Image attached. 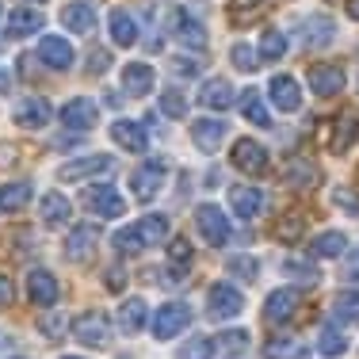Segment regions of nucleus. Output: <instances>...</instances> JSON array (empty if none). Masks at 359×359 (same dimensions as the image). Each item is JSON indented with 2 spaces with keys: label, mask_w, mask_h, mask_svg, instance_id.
Here are the masks:
<instances>
[{
  "label": "nucleus",
  "mask_w": 359,
  "mask_h": 359,
  "mask_svg": "<svg viewBox=\"0 0 359 359\" xmlns=\"http://www.w3.org/2000/svg\"><path fill=\"white\" fill-rule=\"evenodd\" d=\"M165 180H168V161L165 157H149L130 172V195L138 203H153L157 191L165 187Z\"/></svg>",
  "instance_id": "obj_1"
},
{
  "label": "nucleus",
  "mask_w": 359,
  "mask_h": 359,
  "mask_svg": "<svg viewBox=\"0 0 359 359\" xmlns=\"http://www.w3.org/2000/svg\"><path fill=\"white\" fill-rule=\"evenodd\" d=\"M195 229H199V237L207 245H215V249L229 245V237H233V226H229L226 210H222L218 203H199V207H195Z\"/></svg>",
  "instance_id": "obj_2"
},
{
  "label": "nucleus",
  "mask_w": 359,
  "mask_h": 359,
  "mask_svg": "<svg viewBox=\"0 0 359 359\" xmlns=\"http://www.w3.org/2000/svg\"><path fill=\"white\" fill-rule=\"evenodd\" d=\"M187 325H191V306L187 302H165V306H157V313L149 318V332L157 340H172L187 329Z\"/></svg>",
  "instance_id": "obj_3"
},
{
  "label": "nucleus",
  "mask_w": 359,
  "mask_h": 359,
  "mask_svg": "<svg viewBox=\"0 0 359 359\" xmlns=\"http://www.w3.org/2000/svg\"><path fill=\"white\" fill-rule=\"evenodd\" d=\"M96 249H100V226H92V222H81L65 233V260L69 264H81V268L92 264Z\"/></svg>",
  "instance_id": "obj_4"
},
{
  "label": "nucleus",
  "mask_w": 359,
  "mask_h": 359,
  "mask_svg": "<svg viewBox=\"0 0 359 359\" xmlns=\"http://www.w3.org/2000/svg\"><path fill=\"white\" fill-rule=\"evenodd\" d=\"M298 306H302V294H298V287H276L268 298H264V325H271V329L287 325L290 318H294Z\"/></svg>",
  "instance_id": "obj_5"
},
{
  "label": "nucleus",
  "mask_w": 359,
  "mask_h": 359,
  "mask_svg": "<svg viewBox=\"0 0 359 359\" xmlns=\"http://www.w3.org/2000/svg\"><path fill=\"white\" fill-rule=\"evenodd\" d=\"M241 310H245L241 287H233V283H215V287H210V294H207V313H210L215 321H233Z\"/></svg>",
  "instance_id": "obj_6"
},
{
  "label": "nucleus",
  "mask_w": 359,
  "mask_h": 359,
  "mask_svg": "<svg viewBox=\"0 0 359 359\" xmlns=\"http://www.w3.org/2000/svg\"><path fill=\"white\" fill-rule=\"evenodd\" d=\"M306 81H310V92H313L318 100H332V96H340V92H344L348 76H344V69H340V65L321 62V65H310Z\"/></svg>",
  "instance_id": "obj_7"
},
{
  "label": "nucleus",
  "mask_w": 359,
  "mask_h": 359,
  "mask_svg": "<svg viewBox=\"0 0 359 359\" xmlns=\"http://www.w3.org/2000/svg\"><path fill=\"white\" fill-rule=\"evenodd\" d=\"M57 118H62V126H65V130L84 134V130H92V126H96L100 107L92 104V100H84V96H73V100H65V107L57 111Z\"/></svg>",
  "instance_id": "obj_8"
},
{
  "label": "nucleus",
  "mask_w": 359,
  "mask_h": 359,
  "mask_svg": "<svg viewBox=\"0 0 359 359\" xmlns=\"http://www.w3.org/2000/svg\"><path fill=\"white\" fill-rule=\"evenodd\" d=\"M84 207H88V215H96V218H118L126 210V199L111 184H96V187H88V195H84Z\"/></svg>",
  "instance_id": "obj_9"
},
{
  "label": "nucleus",
  "mask_w": 359,
  "mask_h": 359,
  "mask_svg": "<svg viewBox=\"0 0 359 359\" xmlns=\"http://www.w3.org/2000/svg\"><path fill=\"white\" fill-rule=\"evenodd\" d=\"M229 161H233L241 172H249V176H264L268 172V149H264L256 138H241V142H233V153H229Z\"/></svg>",
  "instance_id": "obj_10"
},
{
  "label": "nucleus",
  "mask_w": 359,
  "mask_h": 359,
  "mask_svg": "<svg viewBox=\"0 0 359 359\" xmlns=\"http://www.w3.org/2000/svg\"><path fill=\"white\" fill-rule=\"evenodd\" d=\"M57 294H62V287H57L54 271L35 268V271L27 276V298H31V306H39V310H50V306L57 302Z\"/></svg>",
  "instance_id": "obj_11"
},
{
  "label": "nucleus",
  "mask_w": 359,
  "mask_h": 359,
  "mask_svg": "<svg viewBox=\"0 0 359 359\" xmlns=\"http://www.w3.org/2000/svg\"><path fill=\"white\" fill-rule=\"evenodd\" d=\"M298 35H302L306 50H325L337 39V23H332L329 15H306V20L298 23Z\"/></svg>",
  "instance_id": "obj_12"
},
{
  "label": "nucleus",
  "mask_w": 359,
  "mask_h": 359,
  "mask_svg": "<svg viewBox=\"0 0 359 359\" xmlns=\"http://www.w3.org/2000/svg\"><path fill=\"white\" fill-rule=\"evenodd\" d=\"M111 168H115V161H111L107 153H88V157L65 161L62 172H57V180H62V184H73V180H84L92 172H111Z\"/></svg>",
  "instance_id": "obj_13"
},
{
  "label": "nucleus",
  "mask_w": 359,
  "mask_h": 359,
  "mask_svg": "<svg viewBox=\"0 0 359 359\" xmlns=\"http://www.w3.org/2000/svg\"><path fill=\"white\" fill-rule=\"evenodd\" d=\"M229 138V126L222 123V118H195L191 123V142H195V149H203V153H218V145Z\"/></svg>",
  "instance_id": "obj_14"
},
{
  "label": "nucleus",
  "mask_w": 359,
  "mask_h": 359,
  "mask_svg": "<svg viewBox=\"0 0 359 359\" xmlns=\"http://www.w3.org/2000/svg\"><path fill=\"white\" fill-rule=\"evenodd\" d=\"M39 218H42V226H46V229H65V226H69V218H73V203L65 199L62 191H46V195H42V203H39Z\"/></svg>",
  "instance_id": "obj_15"
},
{
  "label": "nucleus",
  "mask_w": 359,
  "mask_h": 359,
  "mask_svg": "<svg viewBox=\"0 0 359 359\" xmlns=\"http://www.w3.org/2000/svg\"><path fill=\"white\" fill-rule=\"evenodd\" d=\"M50 104L42 96H27V100H20L12 111V118H15V126H23V130H42V126L50 123Z\"/></svg>",
  "instance_id": "obj_16"
},
{
  "label": "nucleus",
  "mask_w": 359,
  "mask_h": 359,
  "mask_svg": "<svg viewBox=\"0 0 359 359\" xmlns=\"http://www.w3.org/2000/svg\"><path fill=\"white\" fill-rule=\"evenodd\" d=\"M268 96H271V104H276L283 115H294L298 107H302V88H298V81L294 76H271V84H268Z\"/></svg>",
  "instance_id": "obj_17"
},
{
  "label": "nucleus",
  "mask_w": 359,
  "mask_h": 359,
  "mask_svg": "<svg viewBox=\"0 0 359 359\" xmlns=\"http://www.w3.org/2000/svg\"><path fill=\"white\" fill-rule=\"evenodd\" d=\"M359 142V115L355 111H340L332 118V134H329V149L332 153H348Z\"/></svg>",
  "instance_id": "obj_18"
},
{
  "label": "nucleus",
  "mask_w": 359,
  "mask_h": 359,
  "mask_svg": "<svg viewBox=\"0 0 359 359\" xmlns=\"http://www.w3.org/2000/svg\"><path fill=\"white\" fill-rule=\"evenodd\" d=\"M229 207H233L237 218L249 222L264 210V191L260 187H249V184H237V187H229Z\"/></svg>",
  "instance_id": "obj_19"
},
{
  "label": "nucleus",
  "mask_w": 359,
  "mask_h": 359,
  "mask_svg": "<svg viewBox=\"0 0 359 359\" xmlns=\"http://www.w3.org/2000/svg\"><path fill=\"white\" fill-rule=\"evenodd\" d=\"M31 195H35L31 180H8V184H0V210L15 215V210H23L31 203Z\"/></svg>",
  "instance_id": "obj_20"
},
{
  "label": "nucleus",
  "mask_w": 359,
  "mask_h": 359,
  "mask_svg": "<svg viewBox=\"0 0 359 359\" xmlns=\"http://www.w3.org/2000/svg\"><path fill=\"white\" fill-rule=\"evenodd\" d=\"M249 329H222L215 337V355L218 359H241L249 355Z\"/></svg>",
  "instance_id": "obj_21"
},
{
  "label": "nucleus",
  "mask_w": 359,
  "mask_h": 359,
  "mask_svg": "<svg viewBox=\"0 0 359 359\" xmlns=\"http://www.w3.org/2000/svg\"><path fill=\"white\" fill-rule=\"evenodd\" d=\"M73 337L81 340V344H88V348L107 344V318L104 313H84V318H76Z\"/></svg>",
  "instance_id": "obj_22"
},
{
  "label": "nucleus",
  "mask_w": 359,
  "mask_h": 359,
  "mask_svg": "<svg viewBox=\"0 0 359 359\" xmlns=\"http://www.w3.org/2000/svg\"><path fill=\"white\" fill-rule=\"evenodd\" d=\"M145 321H149V306H145V298L130 294L123 306H118V329H123L126 337L142 332V329H145Z\"/></svg>",
  "instance_id": "obj_23"
},
{
  "label": "nucleus",
  "mask_w": 359,
  "mask_h": 359,
  "mask_svg": "<svg viewBox=\"0 0 359 359\" xmlns=\"http://www.w3.org/2000/svg\"><path fill=\"white\" fill-rule=\"evenodd\" d=\"M39 57L50 65V69H69L73 65V46L62 35H46L39 42Z\"/></svg>",
  "instance_id": "obj_24"
},
{
  "label": "nucleus",
  "mask_w": 359,
  "mask_h": 359,
  "mask_svg": "<svg viewBox=\"0 0 359 359\" xmlns=\"http://www.w3.org/2000/svg\"><path fill=\"white\" fill-rule=\"evenodd\" d=\"M199 104L207 111H229V107H233V84L222 81V76L207 81V84H203V92H199Z\"/></svg>",
  "instance_id": "obj_25"
},
{
  "label": "nucleus",
  "mask_w": 359,
  "mask_h": 359,
  "mask_svg": "<svg viewBox=\"0 0 359 359\" xmlns=\"http://www.w3.org/2000/svg\"><path fill=\"white\" fill-rule=\"evenodd\" d=\"M39 27H42V12H35V8H15V12L4 20V35H8V39L35 35Z\"/></svg>",
  "instance_id": "obj_26"
},
{
  "label": "nucleus",
  "mask_w": 359,
  "mask_h": 359,
  "mask_svg": "<svg viewBox=\"0 0 359 359\" xmlns=\"http://www.w3.org/2000/svg\"><path fill=\"white\" fill-rule=\"evenodd\" d=\"M344 249H348V237L340 233V229H325V233H318L310 241V256H313V260H337Z\"/></svg>",
  "instance_id": "obj_27"
},
{
  "label": "nucleus",
  "mask_w": 359,
  "mask_h": 359,
  "mask_svg": "<svg viewBox=\"0 0 359 359\" xmlns=\"http://www.w3.org/2000/svg\"><path fill=\"white\" fill-rule=\"evenodd\" d=\"M111 138L118 142V149L126 153H145V145H149V138H145V130L138 123H126V118H118L115 126H111Z\"/></svg>",
  "instance_id": "obj_28"
},
{
  "label": "nucleus",
  "mask_w": 359,
  "mask_h": 359,
  "mask_svg": "<svg viewBox=\"0 0 359 359\" xmlns=\"http://www.w3.org/2000/svg\"><path fill=\"white\" fill-rule=\"evenodd\" d=\"M149 88H153V69H149V65H145V62H130V65H126V69H123V92H126V96L138 100Z\"/></svg>",
  "instance_id": "obj_29"
},
{
  "label": "nucleus",
  "mask_w": 359,
  "mask_h": 359,
  "mask_svg": "<svg viewBox=\"0 0 359 359\" xmlns=\"http://www.w3.org/2000/svg\"><path fill=\"white\" fill-rule=\"evenodd\" d=\"M62 23H65L69 31H76V35H84V31L96 27V8H92V4H81V0H76V4H65V8H62Z\"/></svg>",
  "instance_id": "obj_30"
},
{
  "label": "nucleus",
  "mask_w": 359,
  "mask_h": 359,
  "mask_svg": "<svg viewBox=\"0 0 359 359\" xmlns=\"http://www.w3.org/2000/svg\"><path fill=\"white\" fill-rule=\"evenodd\" d=\"M111 39H115L118 46H134V42H138V20H134L126 8H115V12H111Z\"/></svg>",
  "instance_id": "obj_31"
},
{
  "label": "nucleus",
  "mask_w": 359,
  "mask_h": 359,
  "mask_svg": "<svg viewBox=\"0 0 359 359\" xmlns=\"http://www.w3.org/2000/svg\"><path fill=\"white\" fill-rule=\"evenodd\" d=\"M176 39L184 42V46H191V50L207 46V31H203V23L191 20L187 12H176Z\"/></svg>",
  "instance_id": "obj_32"
},
{
  "label": "nucleus",
  "mask_w": 359,
  "mask_h": 359,
  "mask_svg": "<svg viewBox=\"0 0 359 359\" xmlns=\"http://www.w3.org/2000/svg\"><path fill=\"white\" fill-rule=\"evenodd\" d=\"M283 180H287L290 187H298V191H310V187L321 184V168L310 165V161H294V165L283 172Z\"/></svg>",
  "instance_id": "obj_33"
},
{
  "label": "nucleus",
  "mask_w": 359,
  "mask_h": 359,
  "mask_svg": "<svg viewBox=\"0 0 359 359\" xmlns=\"http://www.w3.org/2000/svg\"><path fill=\"white\" fill-rule=\"evenodd\" d=\"M344 352H348L344 329H340V325H321V332H318V355L332 359V355H344Z\"/></svg>",
  "instance_id": "obj_34"
},
{
  "label": "nucleus",
  "mask_w": 359,
  "mask_h": 359,
  "mask_svg": "<svg viewBox=\"0 0 359 359\" xmlns=\"http://www.w3.org/2000/svg\"><path fill=\"white\" fill-rule=\"evenodd\" d=\"M332 318L337 325H359V290H340L332 298Z\"/></svg>",
  "instance_id": "obj_35"
},
{
  "label": "nucleus",
  "mask_w": 359,
  "mask_h": 359,
  "mask_svg": "<svg viewBox=\"0 0 359 359\" xmlns=\"http://www.w3.org/2000/svg\"><path fill=\"white\" fill-rule=\"evenodd\" d=\"M264 4L268 0H229V23H237V27L256 23L264 15Z\"/></svg>",
  "instance_id": "obj_36"
},
{
  "label": "nucleus",
  "mask_w": 359,
  "mask_h": 359,
  "mask_svg": "<svg viewBox=\"0 0 359 359\" xmlns=\"http://www.w3.org/2000/svg\"><path fill=\"white\" fill-rule=\"evenodd\" d=\"M168 268H172L176 276H184V268H191V241H187L184 233L168 237Z\"/></svg>",
  "instance_id": "obj_37"
},
{
  "label": "nucleus",
  "mask_w": 359,
  "mask_h": 359,
  "mask_svg": "<svg viewBox=\"0 0 359 359\" xmlns=\"http://www.w3.org/2000/svg\"><path fill=\"white\" fill-rule=\"evenodd\" d=\"M241 115L249 118L252 126H271V115H268V107H264V100H260V92L249 88L241 96Z\"/></svg>",
  "instance_id": "obj_38"
},
{
  "label": "nucleus",
  "mask_w": 359,
  "mask_h": 359,
  "mask_svg": "<svg viewBox=\"0 0 359 359\" xmlns=\"http://www.w3.org/2000/svg\"><path fill=\"white\" fill-rule=\"evenodd\" d=\"M138 233L145 245H157V241H168V218L165 215H145L138 222Z\"/></svg>",
  "instance_id": "obj_39"
},
{
  "label": "nucleus",
  "mask_w": 359,
  "mask_h": 359,
  "mask_svg": "<svg viewBox=\"0 0 359 359\" xmlns=\"http://www.w3.org/2000/svg\"><path fill=\"white\" fill-rule=\"evenodd\" d=\"M287 54V35L283 31H264V39H260V57L264 62H279V57Z\"/></svg>",
  "instance_id": "obj_40"
},
{
  "label": "nucleus",
  "mask_w": 359,
  "mask_h": 359,
  "mask_svg": "<svg viewBox=\"0 0 359 359\" xmlns=\"http://www.w3.org/2000/svg\"><path fill=\"white\" fill-rule=\"evenodd\" d=\"M111 245H115L123 256H138L145 249V241H142V233H138V226H130V229H115V237H111Z\"/></svg>",
  "instance_id": "obj_41"
},
{
  "label": "nucleus",
  "mask_w": 359,
  "mask_h": 359,
  "mask_svg": "<svg viewBox=\"0 0 359 359\" xmlns=\"http://www.w3.org/2000/svg\"><path fill=\"white\" fill-rule=\"evenodd\" d=\"M226 271H229V276H237V279H249V283H252V279L260 276V260H256V256H233V260L226 264Z\"/></svg>",
  "instance_id": "obj_42"
},
{
  "label": "nucleus",
  "mask_w": 359,
  "mask_h": 359,
  "mask_svg": "<svg viewBox=\"0 0 359 359\" xmlns=\"http://www.w3.org/2000/svg\"><path fill=\"white\" fill-rule=\"evenodd\" d=\"M210 355H215V340L210 337H191L180 348V359H210Z\"/></svg>",
  "instance_id": "obj_43"
},
{
  "label": "nucleus",
  "mask_w": 359,
  "mask_h": 359,
  "mask_svg": "<svg viewBox=\"0 0 359 359\" xmlns=\"http://www.w3.org/2000/svg\"><path fill=\"white\" fill-rule=\"evenodd\" d=\"M229 57H233V65H237V69H241V73H252V69H256V65H260V62H264V57H260V54H256V50H252V46H245V42H237V46H233V50H229Z\"/></svg>",
  "instance_id": "obj_44"
},
{
  "label": "nucleus",
  "mask_w": 359,
  "mask_h": 359,
  "mask_svg": "<svg viewBox=\"0 0 359 359\" xmlns=\"http://www.w3.org/2000/svg\"><path fill=\"white\" fill-rule=\"evenodd\" d=\"M302 229H306V222L302 218H279L276 222V241H287V245H294L298 237H302Z\"/></svg>",
  "instance_id": "obj_45"
},
{
  "label": "nucleus",
  "mask_w": 359,
  "mask_h": 359,
  "mask_svg": "<svg viewBox=\"0 0 359 359\" xmlns=\"http://www.w3.org/2000/svg\"><path fill=\"white\" fill-rule=\"evenodd\" d=\"M264 355L268 359H302V355H310L306 348H298V344H290V340H271L268 348H264Z\"/></svg>",
  "instance_id": "obj_46"
},
{
  "label": "nucleus",
  "mask_w": 359,
  "mask_h": 359,
  "mask_svg": "<svg viewBox=\"0 0 359 359\" xmlns=\"http://www.w3.org/2000/svg\"><path fill=\"white\" fill-rule=\"evenodd\" d=\"M161 111H165L168 118H184L187 115V100L180 96L176 88H168V92H161Z\"/></svg>",
  "instance_id": "obj_47"
},
{
  "label": "nucleus",
  "mask_w": 359,
  "mask_h": 359,
  "mask_svg": "<svg viewBox=\"0 0 359 359\" xmlns=\"http://www.w3.org/2000/svg\"><path fill=\"white\" fill-rule=\"evenodd\" d=\"M283 271L290 279H298V283H318V268L306 260H283Z\"/></svg>",
  "instance_id": "obj_48"
},
{
  "label": "nucleus",
  "mask_w": 359,
  "mask_h": 359,
  "mask_svg": "<svg viewBox=\"0 0 359 359\" xmlns=\"http://www.w3.org/2000/svg\"><path fill=\"white\" fill-rule=\"evenodd\" d=\"M104 283L111 294H123L126 290V264H111V268L104 271Z\"/></svg>",
  "instance_id": "obj_49"
},
{
  "label": "nucleus",
  "mask_w": 359,
  "mask_h": 359,
  "mask_svg": "<svg viewBox=\"0 0 359 359\" xmlns=\"http://www.w3.org/2000/svg\"><path fill=\"white\" fill-rule=\"evenodd\" d=\"M107 65H111V54H107V50H92V54H88V73H92V76L107 73Z\"/></svg>",
  "instance_id": "obj_50"
},
{
  "label": "nucleus",
  "mask_w": 359,
  "mask_h": 359,
  "mask_svg": "<svg viewBox=\"0 0 359 359\" xmlns=\"http://www.w3.org/2000/svg\"><path fill=\"white\" fill-rule=\"evenodd\" d=\"M332 199H337V207H344L348 215H355V218H359V199H355L352 191H337Z\"/></svg>",
  "instance_id": "obj_51"
},
{
  "label": "nucleus",
  "mask_w": 359,
  "mask_h": 359,
  "mask_svg": "<svg viewBox=\"0 0 359 359\" xmlns=\"http://www.w3.org/2000/svg\"><path fill=\"white\" fill-rule=\"evenodd\" d=\"M172 73H176V76H195V73H199V62H191V57H176V62H172Z\"/></svg>",
  "instance_id": "obj_52"
},
{
  "label": "nucleus",
  "mask_w": 359,
  "mask_h": 359,
  "mask_svg": "<svg viewBox=\"0 0 359 359\" xmlns=\"http://www.w3.org/2000/svg\"><path fill=\"white\" fill-rule=\"evenodd\" d=\"M12 298H15V287H12V279L0 271V310H4V306H12Z\"/></svg>",
  "instance_id": "obj_53"
},
{
  "label": "nucleus",
  "mask_w": 359,
  "mask_h": 359,
  "mask_svg": "<svg viewBox=\"0 0 359 359\" xmlns=\"http://www.w3.org/2000/svg\"><path fill=\"white\" fill-rule=\"evenodd\" d=\"M344 279H359V249L355 252H348V264H344V271H340Z\"/></svg>",
  "instance_id": "obj_54"
},
{
  "label": "nucleus",
  "mask_w": 359,
  "mask_h": 359,
  "mask_svg": "<svg viewBox=\"0 0 359 359\" xmlns=\"http://www.w3.org/2000/svg\"><path fill=\"white\" fill-rule=\"evenodd\" d=\"M62 325H65V318H46L42 332H46V337H57V332H62Z\"/></svg>",
  "instance_id": "obj_55"
},
{
  "label": "nucleus",
  "mask_w": 359,
  "mask_h": 359,
  "mask_svg": "<svg viewBox=\"0 0 359 359\" xmlns=\"http://www.w3.org/2000/svg\"><path fill=\"white\" fill-rule=\"evenodd\" d=\"M12 348H15V340H12V332H4V329H0V359H4L8 352H12Z\"/></svg>",
  "instance_id": "obj_56"
},
{
  "label": "nucleus",
  "mask_w": 359,
  "mask_h": 359,
  "mask_svg": "<svg viewBox=\"0 0 359 359\" xmlns=\"http://www.w3.org/2000/svg\"><path fill=\"white\" fill-rule=\"evenodd\" d=\"M8 84H12V73H8L4 65H0V92H8Z\"/></svg>",
  "instance_id": "obj_57"
},
{
  "label": "nucleus",
  "mask_w": 359,
  "mask_h": 359,
  "mask_svg": "<svg viewBox=\"0 0 359 359\" xmlns=\"http://www.w3.org/2000/svg\"><path fill=\"white\" fill-rule=\"evenodd\" d=\"M348 15H352V20H359V0H348Z\"/></svg>",
  "instance_id": "obj_58"
},
{
  "label": "nucleus",
  "mask_w": 359,
  "mask_h": 359,
  "mask_svg": "<svg viewBox=\"0 0 359 359\" xmlns=\"http://www.w3.org/2000/svg\"><path fill=\"white\" fill-rule=\"evenodd\" d=\"M69 359H81V355H69Z\"/></svg>",
  "instance_id": "obj_59"
}]
</instances>
